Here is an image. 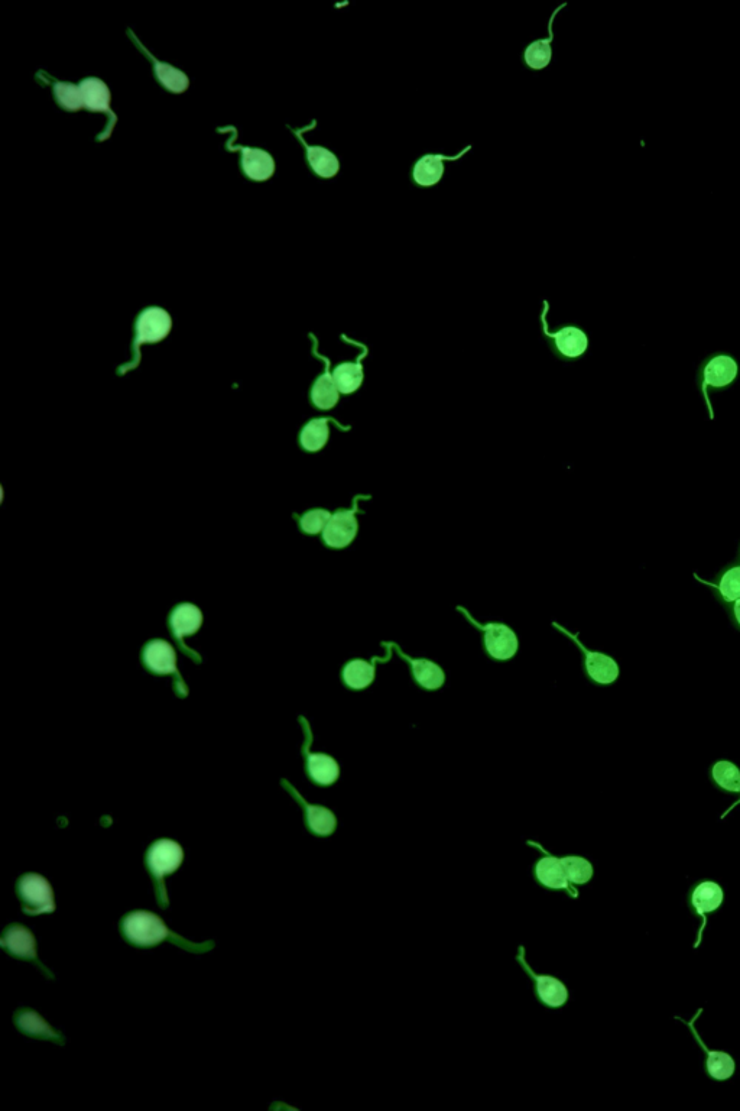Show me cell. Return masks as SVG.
<instances>
[{
    "label": "cell",
    "mask_w": 740,
    "mask_h": 1111,
    "mask_svg": "<svg viewBox=\"0 0 740 1111\" xmlns=\"http://www.w3.org/2000/svg\"><path fill=\"white\" fill-rule=\"evenodd\" d=\"M119 929L123 939L129 945L141 949L154 948L162 942H170L175 947L191 952V954H206V952L213 951L216 947L214 941L197 944V942L188 941L184 936L175 934L174 931L168 929V926L158 915L148 912V910H135V912L126 913L119 923Z\"/></svg>",
    "instance_id": "1"
},
{
    "label": "cell",
    "mask_w": 740,
    "mask_h": 1111,
    "mask_svg": "<svg viewBox=\"0 0 740 1111\" xmlns=\"http://www.w3.org/2000/svg\"><path fill=\"white\" fill-rule=\"evenodd\" d=\"M184 861V851L178 842L172 840H159L148 848L145 855V867L154 884L155 899L159 908H170L165 877L177 873Z\"/></svg>",
    "instance_id": "2"
},
{
    "label": "cell",
    "mask_w": 740,
    "mask_h": 1111,
    "mask_svg": "<svg viewBox=\"0 0 740 1111\" xmlns=\"http://www.w3.org/2000/svg\"><path fill=\"white\" fill-rule=\"evenodd\" d=\"M739 364L729 353H713L707 356L696 372V385L709 410L710 420L714 419L710 393H720L732 387L738 380Z\"/></svg>",
    "instance_id": "3"
},
{
    "label": "cell",
    "mask_w": 740,
    "mask_h": 1111,
    "mask_svg": "<svg viewBox=\"0 0 740 1111\" xmlns=\"http://www.w3.org/2000/svg\"><path fill=\"white\" fill-rule=\"evenodd\" d=\"M172 320L170 314L161 307H148L139 314L135 326V342H133V361L131 364L120 366L119 374L123 375L136 368L141 362V346L144 343H158L170 335Z\"/></svg>",
    "instance_id": "4"
},
{
    "label": "cell",
    "mask_w": 740,
    "mask_h": 1111,
    "mask_svg": "<svg viewBox=\"0 0 740 1111\" xmlns=\"http://www.w3.org/2000/svg\"><path fill=\"white\" fill-rule=\"evenodd\" d=\"M16 893L21 900V909L25 915H48L57 909L53 886L41 874L27 873L19 877Z\"/></svg>",
    "instance_id": "5"
},
{
    "label": "cell",
    "mask_w": 740,
    "mask_h": 1111,
    "mask_svg": "<svg viewBox=\"0 0 740 1111\" xmlns=\"http://www.w3.org/2000/svg\"><path fill=\"white\" fill-rule=\"evenodd\" d=\"M0 947L6 954L11 955L16 960L37 965L45 977L54 980L55 976L51 973L50 968L45 967L40 957H38L37 939L27 926L21 925V923H12V925L6 926L2 935H0Z\"/></svg>",
    "instance_id": "6"
},
{
    "label": "cell",
    "mask_w": 740,
    "mask_h": 1111,
    "mask_svg": "<svg viewBox=\"0 0 740 1111\" xmlns=\"http://www.w3.org/2000/svg\"><path fill=\"white\" fill-rule=\"evenodd\" d=\"M529 847L537 848L540 850L544 857H541L537 863L532 867V876H534L535 883L540 884L541 887L547 890H554V892H566L571 897L579 896L576 886L570 883L567 877L566 870L561 864L560 857L548 853L541 844L534 841H528Z\"/></svg>",
    "instance_id": "7"
},
{
    "label": "cell",
    "mask_w": 740,
    "mask_h": 1111,
    "mask_svg": "<svg viewBox=\"0 0 740 1111\" xmlns=\"http://www.w3.org/2000/svg\"><path fill=\"white\" fill-rule=\"evenodd\" d=\"M516 961L521 965L522 970L528 974L534 986L535 999L547 1007V1009H561L564 1004L569 1000V990L566 984L560 978L553 976H541L535 973L527 962V955H525L524 945H519L518 954H516Z\"/></svg>",
    "instance_id": "8"
},
{
    "label": "cell",
    "mask_w": 740,
    "mask_h": 1111,
    "mask_svg": "<svg viewBox=\"0 0 740 1111\" xmlns=\"http://www.w3.org/2000/svg\"><path fill=\"white\" fill-rule=\"evenodd\" d=\"M554 627L571 638V640L577 644V647L582 650L584 657V672H586L587 678L592 680L595 685L610 686L619 679L621 669H619L618 662H616L612 656L606 653H600V651H590L587 647H584V644L577 638L576 634H571L570 631H567L566 628L561 627V625L557 623H554Z\"/></svg>",
    "instance_id": "9"
},
{
    "label": "cell",
    "mask_w": 740,
    "mask_h": 1111,
    "mask_svg": "<svg viewBox=\"0 0 740 1111\" xmlns=\"http://www.w3.org/2000/svg\"><path fill=\"white\" fill-rule=\"evenodd\" d=\"M360 500H370V495H357L350 510H337L331 515L329 524L323 531V540L327 546L344 549L356 539L359 531L356 514L359 513Z\"/></svg>",
    "instance_id": "10"
},
{
    "label": "cell",
    "mask_w": 740,
    "mask_h": 1111,
    "mask_svg": "<svg viewBox=\"0 0 740 1111\" xmlns=\"http://www.w3.org/2000/svg\"><path fill=\"white\" fill-rule=\"evenodd\" d=\"M457 611L463 612L464 617H466L467 620L470 621V623H472L473 625H475L476 628H479V630H482L483 633H485L486 650H488V653L490 654V656L493 657V659L505 662V660L512 659V657L515 656L516 651H518V637H516V634L514 633V631L511 630V628L508 627V625H483L477 623L475 618H473L472 615L469 614V611L464 610V608L459 607L457 608Z\"/></svg>",
    "instance_id": "11"
},
{
    "label": "cell",
    "mask_w": 740,
    "mask_h": 1111,
    "mask_svg": "<svg viewBox=\"0 0 740 1111\" xmlns=\"http://www.w3.org/2000/svg\"><path fill=\"white\" fill-rule=\"evenodd\" d=\"M694 579L697 582L703 583L712 592L713 598L716 599L717 604L725 610L729 605L735 604L740 599V563L736 560L727 563L723 566L710 581L700 578L697 573H694Z\"/></svg>",
    "instance_id": "12"
},
{
    "label": "cell",
    "mask_w": 740,
    "mask_h": 1111,
    "mask_svg": "<svg viewBox=\"0 0 740 1111\" xmlns=\"http://www.w3.org/2000/svg\"><path fill=\"white\" fill-rule=\"evenodd\" d=\"M550 306L547 301H544V312H542L541 320L544 325V333L548 339L554 340L555 349L566 359H579L583 356L589 348V338L580 327L566 326L558 332H550L548 330L547 313Z\"/></svg>",
    "instance_id": "13"
},
{
    "label": "cell",
    "mask_w": 740,
    "mask_h": 1111,
    "mask_svg": "<svg viewBox=\"0 0 740 1111\" xmlns=\"http://www.w3.org/2000/svg\"><path fill=\"white\" fill-rule=\"evenodd\" d=\"M14 1023L16 1029H18L22 1035L28 1036V1038L37 1039V1041L53 1042V1044L60 1046L66 1045V1036L58 1032L57 1029H54L40 1013L29 1009V1007H19V1009L16 1010Z\"/></svg>",
    "instance_id": "14"
},
{
    "label": "cell",
    "mask_w": 740,
    "mask_h": 1111,
    "mask_svg": "<svg viewBox=\"0 0 740 1111\" xmlns=\"http://www.w3.org/2000/svg\"><path fill=\"white\" fill-rule=\"evenodd\" d=\"M282 785H284L285 789L294 796V799L303 806L305 825H307L308 831H310L311 834L316 835V837H330V835L334 834L337 828V818L329 808L310 805V803L305 802L303 796H301L290 783L285 782V780H282Z\"/></svg>",
    "instance_id": "15"
},
{
    "label": "cell",
    "mask_w": 740,
    "mask_h": 1111,
    "mask_svg": "<svg viewBox=\"0 0 740 1111\" xmlns=\"http://www.w3.org/2000/svg\"><path fill=\"white\" fill-rule=\"evenodd\" d=\"M470 150H472V147L464 148L460 154L453 155V157L441 154L423 155L412 168V180L418 187H424V189L437 186L444 176V163L460 160Z\"/></svg>",
    "instance_id": "16"
},
{
    "label": "cell",
    "mask_w": 740,
    "mask_h": 1111,
    "mask_svg": "<svg viewBox=\"0 0 740 1111\" xmlns=\"http://www.w3.org/2000/svg\"><path fill=\"white\" fill-rule=\"evenodd\" d=\"M344 342L352 343V345L359 346L362 349L359 358L356 362H343L337 365L333 371L334 382H336L337 390L340 394L350 395L356 393L362 387L363 380H365V369H363L362 361L368 356V346L362 343L353 342L347 336H342Z\"/></svg>",
    "instance_id": "17"
},
{
    "label": "cell",
    "mask_w": 740,
    "mask_h": 1111,
    "mask_svg": "<svg viewBox=\"0 0 740 1111\" xmlns=\"http://www.w3.org/2000/svg\"><path fill=\"white\" fill-rule=\"evenodd\" d=\"M311 339L314 342V355L326 365L323 374L317 378L313 388H311V401L318 410H331L339 403L340 393L337 390L336 382H334L333 374L330 372V359L317 352V339L313 335H311Z\"/></svg>",
    "instance_id": "18"
},
{
    "label": "cell",
    "mask_w": 740,
    "mask_h": 1111,
    "mask_svg": "<svg viewBox=\"0 0 740 1111\" xmlns=\"http://www.w3.org/2000/svg\"><path fill=\"white\" fill-rule=\"evenodd\" d=\"M81 93H83L84 108L92 110V112L107 113L112 119L109 128L105 135L100 136V141H105L112 134L113 125L116 123V116L110 110V92L109 87L105 82H102L96 77L84 80L80 84Z\"/></svg>",
    "instance_id": "19"
},
{
    "label": "cell",
    "mask_w": 740,
    "mask_h": 1111,
    "mask_svg": "<svg viewBox=\"0 0 740 1111\" xmlns=\"http://www.w3.org/2000/svg\"><path fill=\"white\" fill-rule=\"evenodd\" d=\"M391 644L395 651H397L398 656L410 664L412 675H414V679L417 680L421 688L428 689V691H436V689L444 685V682H446V675H444L443 669H441L438 664L425 659H412V657L407 656V654L401 650L398 644Z\"/></svg>",
    "instance_id": "20"
},
{
    "label": "cell",
    "mask_w": 740,
    "mask_h": 1111,
    "mask_svg": "<svg viewBox=\"0 0 740 1111\" xmlns=\"http://www.w3.org/2000/svg\"><path fill=\"white\" fill-rule=\"evenodd\" d=\"M329 423L336 424L344 432H349L352 429L350 426H342L339 421L331 419V417H321V419L308 421L300 434V445L305 452L317 453L327 445L330 437Z\"/></svg>",
    "instance_id": "21"
},
{
    "label": "cell",
    "mask_w": 740,
    "mask_h": 1111,
    "mask_svg": "<svg viewBox=\"0 0 740 1111\" xmlns=\"http://www.w3.org/2000/svg\"><path fill=\"white\" fill-rule=\"evenodd\" d=\"M144 662L149 670L158 675L177 673V654L167 641H151L144 651Z\"/></svg>",
    "instance_id": "22"
},
{
    "label": "cell",
    "mask_w": 740,
    "mask_h": 1111,
    "mask_svg": "<svg viewBox=\"0 0 740 1111\" xmlns=\"http://www.w3.org/2000/svg\"><path fill=\"white\" fill-rule=\"evenodd\" d=\"M232 150L242 152L243 171L252 180L266 181L274 176V158L268 152L246 147H233Z\"/></svg>",
    "instance_id": "23"
},
{
    "label": "cell",
    "mask_w": 740,
    "mask_h": 1111,
    "mask_svg": "<svg viewBox=\"0 0 740 1111\" xmlns=\"http://www.w3.org/2000/svg\"><path fill=\"white\" fill-rule=\"evenodd\" d=\"M709 779L720 792L740 796V767L733 761H713L709 767Z\"/></svg>",
    "instance_id": "24"
},
{
    "label": "cell",
    "mask_w": 740,
    "mask_h": 1111,
    "mask_svg": "<svg viewBox=\"0 0 740 1111\" xmlns=\"http://www.w3.org/2000/svg\"><path fill=\"white\" fill-rule=\"evenodd\" d=\"M301 132L303 131H295V135L298 136L301 144L305 147L308 164H310L311 170L321 178L336 177L340 170L339 158H337L333 152L327 150V148L311 147V145H308L303 136H301Z\"/></svg>",
    "instance_id": "25"
},
{
    "label": "cell",
    "mask_w": 740,
    "mask_h": 1111,
    "mask_svg": "<svg viewBox=\"0 0 740 1111\" xmlns=\"http://www.w3.org/2000/svg\"><path fill=\"white\" fill-rule=\"evenodd\" d=\"M566 6L567 3H563V5L558 6V8L555 9L553 16H551L550 24H548V31H550V35H548L547 38H544V40L531 42V44L528 45L527 50H525L524 61L525 64H527V66L531 68V70H544V68L551 63V58H553V48H551V42H553L554 40V19L555 16L558 15V12H560L561 9L566 8Z\"/></svg>",
    "instance_id": "26"
},
{
    "label": "cell",
    "mask_w": 740,
    "mask_h": 1111,
    "mask_svg": "<svg viewBox=\"0 0 740 1111\" xmlns=\"http://www.w3.org/2000/svg\"><path fill=\"white\" fill-rule=\"evenodd\" d=\"M722 903V887L714 881H703V883L697 884L693 893H691V905H693L697 915L703 916L704 926H706L707 913L719 909Z\"/></svg>",
    "instance_id": "27"
},
{
    "label": "cell",
    "mask_w": 740,
    "mask_h": 1111,
    "mask_svg": "<svg viewBox=\"0 0 740 1111\" xmlns=\"http://www.w3.org/2000/svg\"><path fill=\"white\" fill-rule=\"evenodd\" d=\"M307 772L318 786H331L340 776L339 764L326 754L307 753Z\"/></svg>",
    "instance_id": "28"
},
{
    "label": "cell",
    "mask_w": 740,
    "mask_h": 1111,
    "mask_svg": "<svg viewBox=\"0 0 740 1111\" xmlns=\"http://www.w3.org/2000/svg\"><path fill=\"white\" fill-rule=\"evenodd\" d=\"M201 624H203V614L196 605L181 604L172 611L171 628L178 638L197 633Z\"/></svg>",
    "instance_id": "29"
},
{
    "label": "cell",
    "mask_w": 740,
    "mask_h": 1111,
    "mask_svg": "<svg viewBox=\"0 0 740 1111\" xmlns=\"http://www.w3.org/2000/svg\"><path fill=\"white\" fill-rule=\"evenodd\" d=\"M688 1026H690L691 1032H693V1035L696 1036L697 1041H699L701 1048L709 1055L706 1065L710 1077L719 1081L729 1080L733 1072H735V1061H733V1058L730 1057L729 1054H726V1052L710 1051V1049L704 1045V1042L701 1041L697 1030L693 1028V1023H688Z\"/></svg>",
    "instance_id": "30"
},
{
    "label": "cell",
    "mask_w": 740,
    "mask_h": 1111,
    "mask_svg": "<svg viewBox=\"0 0 740 1111\" xmlns=\"http://www.w3.org/2000/svg\"><path fill=\"white\" fill-rule=\"evenodd\" d=\"M136 44H138V47L154 61L155 74H157L159 82H161L165 89L170 90L171 93H183L188 89L190 80H188V77L185 76L183 71L177 70V68L170 66V64L161 63L157 58L152 57V55L145 50V47H142L141 42H136Z\"/></svg>",
    "instance_id": "31"
},
{
    "label": "cell",
    "mask_w": 740,
    "mask_h": 1111,
    "mask_svg": "<svg viewBox=\"0 0 740 1111\" xmlns=\"http://www.w3.org/2000/svg\"><path fill=\"white\" fill-rule=\"evenodd\" d=\"M375 663L376 659H373L372 663L360 659L352 660V662L347 663L343 669L344 683H346L349 688L356 689V691L368 688L370 683L373 682V679H375Z\"/></svg>",
    "instance_id": "32"
},
{
    "label": "cell",
    "mask_w": 740,
    "mask_h": 1111,
    "mask_svg": "<svg viewBox=\"0 0 740 1111\" xmlns=\"http://www.w3.org/2000/svg\"><path fill=\"white\" fill-rule=\"evenodd\" d=\"M560 860L573 886H582V884H587L592 880L595 870H593L592 863L586 858L579 857V855H566V857H560Z\"/></svg>",
    "instance_id": "33"
},
{
    "label": "cell",
    "mask_w": 740,
    "mask_h": 1111,
    "mask_svg": "<svg viewBox=\"0 0 740 1111\" xmlns=\"http://www.w3.org/2000/svg\"><path fill=\"white\" fill-rule=\"evenodd\" d=\"M54 95L58 105L71 112L84 108L83 93L80 86L71 83L58 82L54 84Z\"/></svg>",
    "instance_id": "34"
},
{
    "label": "cell",
    "mask_w": 740,
    "mask_h": 1111,
    "mask_svg": "<svg viewBox=\"0 0 740 1111\" xmlns=\"http://www.w3.org/2000/svg\"><path fill=\"white\" fill-rule=\"evenodd\" d=\"M330 511L323 510V508H316V510L308 511L303 517H300V527L305 534H318L323 533L329 524L331 518Z\"/></svg>",
    "instance_id": "35"
},
{
    "label": "cell",
    "mask_w": 740,
    "mask_h": 1111,
    "mask_svg": "<svg viewBox=\"0 0 740 1111\" xmlns=\"http://www.w3.org/2000/svg\"><path fill=\"white\" fill-rule=\"evenodd\" d=\"M727 618H729L730 625L740 633V599L735 604L729 605L725 608Z\"/></svg>",
    "instance_id": "36"
},
{
    "label": "cell",
    "mask_w": 740,
    "mask_h": 1111,
    "mask_svg": "<svg viewBox=\"0 0 740 1111\" xmlns=\"http://www.w3.org/2000/svg\"><path fill=\"white\" fill-rule=\"evenodd\" d=\"M733 560H736V562L740 563V543H739V547H738V552H736L735 559H733Z\"/></svg>",
    "instance_id": "37"
}]
</instances>
